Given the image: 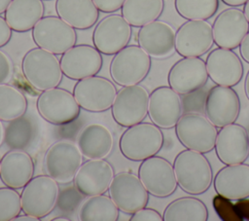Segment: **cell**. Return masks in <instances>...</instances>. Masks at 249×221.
Instances as JSON below:
<instances>
[{"label":"cell","mask_w":249,"mask_h":221,"mask_svg":"<svg viewBox=\"0 0 249 221\" xmlns=\"http://www.w3.org/2000/svg\"><path fill=\"white\" fill-rule=\"evenodd\" d=\"M179 187L190 195L206 192L213 180L212 167L203 153L186 149L179 152L173 162Z\"/></svg>","instance_id":"6da1fadb"},{"label":"cell","mask_w":249,"mask_h":221,"mask_svg":"<svg viewBox=\"0 0 249 221\" xmlns=\"http://www.w3.org/2000/svg\"><path fill=\"white\" fill-rule=\"evenodd\" d=\"M163 133L153 123H138L126 128L119 140L122 155L133 162H142L155 156L162 148Z\"/></svg>","instance_id":"7a4b0ae2"},{"label":"cell","mask_w":249,"mask_h":221,"mask_svg":"<svg viewBox=\"0 0 249 221\" xmlns=\"http://www.w3.org/2000/svg\"><path fill=\"white\" fill-rule=\"evenodd\" d=\"M21 70L28 84L40 92L57 87L63 76L60 62L55 55L39 47L25 53L21 61Z\"/></svg>","instance_id":"3957f363"},{"label":"cell","mask_w":249,"mask_h":221,"mask_svg":"<svg viewBox=\"0 0 249 221\" xmlns=\"http://www.w3.org/2000/svg\"><path fill=\"white\" fill-rule=\"evenodd\" d=\"M151 56L138 45H128L115 54L110 62V75L119 86H131L142 82L149 74Z\"/></svg>","instance_id":"277c9868"},{"label":"cell","mask_w":249,"mask_h":221,"mask_svg":"<svg viewBox=\"0 0 249 221\" xmlns=\"http://www.w3.org/2000/svg\"><path fill=\"white\" fill-rule=\"evenodd\" d=\"M83 154L77 143L70 139L53 142L44 156V169L48 175L60 184H67L83 164Z\"/></svg>","instance_id":"5b68a950"},{"label":"cell","mask_w":249,"mask_h":221,"mask_svg":"<svg viewBox=\"0 0 249 221\" xmlns=\"http://www.w3.org/2000/svg\"><path fill=\"white\" fill-rule=\"evenodd\" d=\"M58 199V182L48 174L32 177L20 194L22 211L38 219L51 213Z\"/></svg>","instance_id":"8992f818"},{"label":"cell","mask_w":249,"mask_h":221,"mask_svg":"<svg viewBox=\"0 0 249 221\" xmlns=\"http://www.w3.org/2000/svg\"><path fill=\"white\" fill-rule=\"evenodd\" d=\"M175 133L186 149L207 153L214 149L218 131L206 116L196 112H188L182 115L177 122Z\"/></svg>","instance_id":"52a82bcc"},{"label":"cell","mask_w":249,"mask_h":221,"mask_svg":"<svg viewBox=\"0 0 249 221\" xmlns=\"http://www.w3.org/2000/svg\"><path fill=\"white\" fill-rule=\"evenodd\" d=\"M32 38L37 47L54 55H62L76 45L75 28L59 17H43L32 28Z\"/></svg>","instance_id":"ba28073f"},{"label":"cell","mask_w":249,"mask_h":221,"mask_svg":"<svg viewBox=\"0 0 249 221\" xmlns=\"http://www.w3.org/2000/svg\"><path fill=\"white\" fill-rule=\"evenodd\" d=\"M149 96L148 90L138 84L121 88L111 107L115 122L124 128L141 123L148 115Z\"/></svg>","instance_id":"9c48e42d"},{"label":"cell","mask_w":249,"mask_h":221,"mask_svg":"<svg viewBox=\"0 0 249 221\" xmlns=\"http://www.w3.org/2000/svg\"><path fill=\"white\" fill-rule=\"evenodd\" d=\"M40 116L53 125H65L80 115V105L73 93L62 88L43 91L36 101Z\"/></svg>","instance_id":"30bf717a"},{"label":"cell","mask_w":249,"mask_h":221,"mask_svg":"<svg viewBox=\"0 0 249 221\" xmlns=\"http://www.w3.org/2000/svg\"><path fill=\"white\" fill-rule=\"evenodd\" d=\"M117 92L112 81L95 75L79 80L73 88L78 104L89 112H104L110 109Z\"/></svg>","instance_id":"8fae6325"},{"label":"cell","mask_w":249,"mask_h":221,"mask_svg":"<svg viewBox=\"0 0 249 221\" xmlns=\"http://www.w3.org/2000/svg\"><path fill=\"white\" fill-rule=\"evenodd\" d=\"M108 191L118 208L127 214L145 207L149 201V193L140 178L128 171L115 174Z\"/></svg>","instance_id":"7c38bea8"},{"label":"cell","mask_w":249,"mask_h":221,"mask_svg":"<svg viewBox=\"0 0 249 221\" xmlns=\"http://www.w3.org/2000/svg\"><path fill=\"white\" fill-rule=\"evenodd\" d=\"M138 177L148 193L157 198L172 195L178 185L173 165L156 155L142 161L138 167Z\"/></svg>","instance_id":"4fadbf2b"},{"label":"cell","mask_w":249,"mask_h":221,"mask_svg":"<svg viewBox=\"0 0 249 221\" xmlns=\"http://www.w3.org/2000/svg\"><path fill=\"white\" fill-rule=\"evenodd\" d=\"M213 44L212 25L203 19H188L175 34V50L183 57L200 56Z\"/></svg>","instance_id":"5bb4252c"},{"label":"cell","mask_w":249,"mask_h":221,"mask_svg":"<svg viewBox=\"0 0 249 221\" xmlns=\"http://www.w3.org/2000/svg\"><path fill=\"white\" fill-rule=\"evenodd\" d=\"M131 25L121 15H109L97 22L92 32L94 47L107 55H115L127 46Z\"/></svg>","instance_id":"9a60e30c"},{"label":"cell","mask_w":249,"mask_h":221,"mask_svg":"<svg viewBox=\"0 0 249 221\" xmlns=\"http://www.w3.org/2000/svg\"><path fill=\"white\" fill-rule=\"evenodd\" d=\"M59 62L64 76L79 81L96 75L102 67L103 59L94 46L81 44L63 53Z\"/></svg>","instance_id":"2e32d148"},{"label":"cell","mask_w":249,"mask_h":221,"mask_svg":"<svg viewBox=\"0 0 249 221\" xmlns=\"http://www.w3.org/2000/svg\"><path fill=\"white\" fill-rule=\"evenodd\" d=\"M206 118L216 127L232 124L240 112V99L231 87L216 85L211 88L204 103Z\"/></svg>","instance_id":"e0dca14e"},{"label":"cell","mask_w":249,"mask_h":221,"mask_svg":"<svg viewBox=\"0 0 249 221\" xmlns=\"http://www.w3.org/2000/svg\"><path fill=\"white\" fill-rule=\"evenodd\" d=\"M208 80L205 61L199 56L183 57L168 71L169 87L180 95L193 93L202 88Z\"/></svg>","instance_id":"ac0fdd59"},{"label":"cell","mask_w":249,"mask_h":221,"mask_svg":"<svg viewBox=\"0 0 249 221\" xmlns=\"http://www.w3.org/2000/svg\"><path fill=\"white\" fill-rule=\"evenodd\" d=\"M180 94L167 86L156 88L149 96L148 115L153 124L160 129H171L182 116Z\"/></svg>","instance_id":"d6986e66"},{"label":"cell","mask_w":249,"mask_h":221,"mask_svg":"<svg viewBox=\"0 0 249 221\" xmlns=\"http://www.w3.org/2000/svg\"><path fill=\"white\" fill-rule=\"evenodd\" d=\"M214 148L224 165L244 163L249 156V135L246 129L234 123L221 128Z\"/></svg>","instance_id":"ffe728a7"},{"label":"cell","mask_w":249,"mask_h":221,"mask_svg":"<svg viewBox=\"0 0 249 221\" xmlns=\"http://www.w3.org/2000/svg\"><path fill=\"white\" fill-rule=\"evenodd\" d=\"M214 43L225 49L239 47L244 36L249 31V21L243 11L236 8H228L222 11L212 24Z\"/></svg>","instance_id":"44dd1931"},{"label":"cell","mask_w":249,"mask_h":221,"mask_svg":"<svg viewBox=\"0 0 249 221\" xmlns=\"http://www.w3.org/2000/svg\"><path fill=\"white\" fill-rule=\"evenodd\" d=\"M175 34V30L169 23L156 19L140 27L137 42L151 57L163 59L176 51Z\"/></svg>","instance_id":"7402d4cb"},{"label":"cell","mask_w":249,"mask_h":221,"mask_svg":"<svg viewBox=\"0 0 249 221\" xmlns=\"http://www.w3.org/2000/svg\"><path fill=\"white\" fill-rule=\"evenodd\" d=\"M115 176L113 166L103 159H91L82 164L74 177L75 189L84 196H95L108 191Z\"/></svg>","instance_id":"603a6c76"},{"label":"cell","mask_w":249,"mask_h":221,"mask_svg":"<svg viewBox=\"0 0 249 221\" xmlns=\"http://www.w3.org/2000/svg\"><path fill=\"white\" fill-rule=\"evenodd\" d=\"M205 64L208 77L220 86H235L243 76L241 59L230 49L218 47L212 50L207 55Z\"/></svg>","instance_id":"cb8c5ba5"},{"label":"cell","mask_w":249,"mask_h":221,"mask_svg":"<svg viewBox=\"0 0 249 221\" xmlns=\"http://www.w3.org/2000/svg\"><path fill=\"white\" fill-rule=\"evenodd\" d=\"M213 185L216 193L229 200L249 197V165L241 163L226 165L215 175Z\"/></svg>","instance_id":"d4e9b609"},{"label":"cell","mask_w":249,"mask_h":221,"mask_svg":"<svg viewBox=\"0 0 249 221\" xmlns=\"http://www.w3.org/2000/svg\"><path fill=\"white\" fill-rule=\"evenodd\" d=\"M34 162L22 149H11L0 160V178L13 189L23 188L33 177Z\"/></svg>","instance_id":"484cf974"},{"label":"cell","mask_w":249,"mask_h":221,"mask_svg":"<svg viewBox=\"0 0 249 221\" xmlns=\"http://www.w3.org/2000/svg\"><path fill=\"white\" fill-rule=\"evenodd\" d=\"M76 143L85 158L104 159L113 150L114 138L108 128L91 123L80 130Z\"/></svg>","instance_id":"4316f807"},{"label":"cell","mask_w":249,"mask_h":221,"mask_svg":"<svg viewBox=\"0 0 249 221\" xmlns=\"http://www.w3.org/2000/svg\"><path fill=\"white\" fill-rule=\"evenodd\" d=\"M57 16L75 29L92 27L99 18V10L92 0H56Z\"/></svg>","instance_id":"83f0119b"},{"label":"cell","mask_w":249,"mask_h":221,"mask_svg":"<svg viewBox=\"0 0 249 221\" xmlns=\"http://www.w3.org/2000/svg\"><path fill=\"white\" fill-rule=\"evenodd\" d=\"M44 12L42 0H12L5 11V19L12 30L26 32L32 30Z\"/></svg>","instance_id":"f1b7e54d"},{"label":"cell","mask_w":249,"mask_h":221,"mask_svg":"<svg viewBox=\"0 0 249 221\" xmlns=\"http://www.w3.org/2000/svg\"><path fill=\"white\" fill-rule=\"evenodd\" d=\"M162 218L164 221H206L208 210L199 199L182 197L167 204Z\"/></svg>","instance_id":"f546056e"},{"label":"cell","mask_w":249,"mask_h":221,"mask_svg":"<svg viewBox=\"0 0 249 221\" xmlns=\"http://www.w3.org/2000/svg\"><path fill=\"white\" fill-rule=\"evenodd\" d=\"M163 8V0H125L121 11L131 26L141 27L158 19Z\"/></svg>","instance_id":"4dcf8cb0"},{"label":"cell","mask_w":249,"mask_h":221,"mask_svg":"<svg viewBox=\"0 0 249 221\" xmlns=\"http://www.w3.org/2000/svg\"><path fill=\"white\" fill-rule=\"evenodd\" d=\"M119 210L110 197L101 194L89 196L81 204L78 216L81 221H116Z\"/></svg>","instance_id":"1f68e13d"},{"label":"cell","mask_w":249,"mask_h":221,"mask_svg":"<svg viewBox=\"0 0 249 221\" xmlns=\"http://www.w3.org/2000/svg\"><path fill=\"white\" fill-rule=\"evenodd\" d=\"M27 110L25 95L16 87L0 84V120L11 122L24 115Z\"/></svg>","instance_id":"d6a6232c"},{"label":"cell","mask_w":249,"mask_h":221,"mask_svg":"<svg viewBox=\"0 0 249 221\" xmlns=\"http://www.w3.org/2000/svg\"><path fill=\"white\" fill-rule=\"evenodd\" d=\"M176 12L186 19H203L212 18L219 7V0H175Z\"/></svg>","instance_id":"836d02e7"},{"label":"cell","mask_w":249,"mask_h":221,"mask_svg":"<svg viewBox=\"0 0 249 221\" xmlns=\"http://www.w3.org/2000/svg\"><path fill=\"white\" fill-rule=\"evenodd\" d=\"M33 137L34 127L23 116L11 121L5 129V142L11 149H23L27 147Z\"/></svg>","instance_id":"e575fe53"},{"label":"cell","mask_w":249,"mask_h":221,"mask_svg":"<svg viewBox=\"0 0 249 221\" xmlns=\"http://www.w3.org/2000/svg\"><path fill=\"white\" fill-rule=\"evenodd\" d=\"M21 210L20 195L17 189L0 187V221H12Z\"/></svg>","instance_id":"d590c367"},{"label":"cell","mask_w":249,"mask_h":221,"mask_svg":"<svg viewBox=\"0 0 249 221\" xmlns=\"http://www.w3.org/2000/svg\"><path fill=\"white\" fill-rule=\"evenodd\" d=\"M213 205L216 212L223 220H239L241 219L235 205H233L229 199L218 195L213 200Z\"/></svg>","instance_id":"8d00e7d4"},{"label":"cell","mask_w":249,"mask_h":221,"mask_svg":"<svg viewBox=\"0 0 249 221\" xmlns=\"http://www.w3.org/2000/svg\"><path fill=\"white\" fill-rule=\"evenodd\" d=\"M14 65L10 56L0 50V84H7L13 77Z\"/></svg>","instance_id":"74e56055"},{"label":"cell","mask_w":249,"mask_h":221,"mask_svg":"<svg viewBox=\"0 0 249 221\" xmlns=\"http://www.w3.org/2000/svg\"><path fill=\"white\" fill-rule=\"evenodd\" d=\"M162 215L156 209L143 207L134 213L129 218V221H162Z\"/></svg>","instance_id":"f35d334b"},{"label":"cell","mask_w":249,"mask_h":221,"mask_svg":"<svg viewBox=\"0 0 249 221\" xmlns=\"http://www.w3.org/2000/svg\"><path fill=\"white\" fill-rule=\"evenodd\" d=\"M97 9L103 13H114L120 10L125 0H92Z\"/></svg>","instance_id":"ab89813d"},{"label":"cell","mask_w":249,"mask_h":221,"mask_svg":"<svg viewBox=\"0 0 249 221\" xmlns=\"http://www.w3.org/2000/svg\"><path fill=\"white\" fill-rule=\"evenodd\" d=\"M12 38V28L5 18L0 16V48L7 45Z\"/></svg>","instance_id":"60d3db41"},{"label":"cell","mask_w":249,"mask_h":221,"mask_svg":"<svg viewBox=\"0 0 249 221\" xmlns=\"http://www.w3.org/2000/svg\"><path fill=\"white\" fill-rule=\"evenodd\" d=\"M239 53H240L243 60H245L247 63H249V31L244 36L243 40L241 41V43L239 45Z\"/></svg>","instance_id":"b9f144b4"},{"label":"cell","mask_w":249,"mask_h":221,"mask_svg":"<svg viewBox=\"0 0 249 221\" xmlns=\"http://www.w3.org/2000/svg\"><path fill=\"white\" fill-rule=\"evenodd\" d=\"M235 208L240 215L241 219L244 217L246 219H249V201L243 200L241 202H238L235 204Z\"/></svg>","instance_id":"7bdbcfd3"},{"label":"cell","mask_w":249,"mask_h":221,"mask_svg":"<svg viewBox=\"0 0 249 221\" xmlns=\"http://www.w3.org/2000/svg\"><path fill=\"white\" fill-rule=\"evenodd\" d=\"M247 1L248 0H222L223 3L231 7H238V6L244 5Z\"/></svg>","instance_id":"ee69618b"},{"label":"cell","mask_w":249,"mask_h":221,"mask_svg":"<svg viewBox=\"0 0 249 221\" xmlns=\"http://www.w3.org/2000/svg\"><path fill=\"white\" fill-rule=\"evenodd\" d=\"M37 220H40V219L31 215L25 214V215H18L16 218H14L13 221H37Z\"/></svg>","instance_id":"f6af8a7d"},{"label":"cell","mask_w":249,"mask_h":221,"mask_svg":"<svg viewBox=\"0 0 249 221\" xmlns=\"http://www.w3.org/2000/svg\"><path fill=\"white\" fill-rule=\"evenodd\" d=\"M12 0H0V14L5 13Z\"/></svg>","instance_id":"bcb514c9"},{"label":"cell","mask_w":249,"mask_h":221,"mask_svg":"<svg viewBox=\"0 0 249 221\" xmlns=\"http://www.w3.org/2000/svg\"><path fill=\"white\" fill-rule=\"evenodd\" d=\"M244 92H245L246 97L249 99V70H248L245 80H244Z\"/></svg>","instance_id":"7dc6e473"},{"label":"cell","mask_w":249,"mask_h":221,"mask_svg":"<svg viewBox=\"0 0 249 221\" xmlns=\"http://www.w3.org/2000/svg\"><path fill=\"white\" fill-rule=\"evenodd\" d=\"M4 141H5V129L2 121L0 120V146L3 144Z\"/></svg>","instance_id":"c3c4849f"},{"label":"cell","mask_w":249,"mask_h":221,"mask_svg":"<svg viewBox=\"0 0 249 221\" xmlns=\"http://www.w3.org/2000/svg\"><path fill=\"white\" fill-rule=\"evenodd\" d=\"M243 13L247 18V20L249 21V0L244 4V7H243Z\"/></svg>","instance_id":"681fc988"},{"label":"cell","mask_w":249,"mask_h":221,"mask_svg":"<svg viewBox=\"0 0 249 221\" xmlns=\"http://www.w3.org/2000/svg\"><path fill=\"white\" fill-rule=\"evenodd\" d=\"M53 221H70V219L66 216H60V217H55L53 219Z\"/></svg>","instance_id":"f907efd6"}]
</instances>
